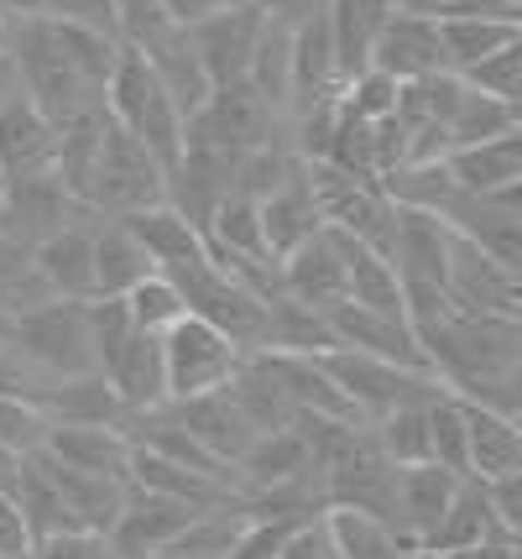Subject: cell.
<instances>
[{"instance_id":"cell-27","label":"cell","mask_w":522,"mask_h":559,"mask_svg":"<svg viewBox=\"0 0 522 559\" xmlns=\"http://www.w3.org/2000/svg\"><path fill=\"white\" fill-rule=\"evenodd\" d=\"M89 225H63L58 236L32 246V262H37L52 298H95V241H89Z\"/></svg>"},{"instance_id":"cell-38","label":"cell","mask_w":522,"mask_h":559,"mask_svg":"<svg viewBox=\"0 0 522 559\" xmlns=\"http://www.w3.org/2000/svg\"><path fill=\"white\" fill-rule=\"evenodd\" d=\"M512 126H522V105H507V99H497V95H481V90H471V84L460 79V99H454V110H449V121H445L449 152H454V146L491 142V136L512 131Z\"/></svg>"},{"instance_id":"cell-4","label":"cell","mask_w":522,"mask_h":559,"mask_svg":"<svg viewBox=\"0 0 522 559\" xmlns=\"http://www.w3.org/2000/svg\"><path fill=\"white\" fill-rule=\"evenodd\" d=\"M84 204L105 219L168 204V173H162V163L131 131L105 121L100 152H95V168H89V183H84Z\"/></svg>"},{"instance_id":"cell-22","label":"cell","mask_w":522,"mask_h":559,"mask_svg":"<svg viewBox=\"0 0 522 559\" xmlns=\"http://www.w3.org/2000/svg\"><path fill=\"white\" fill-rule=\"evenodd\" d=\"M43 455V465H48L52 487H58V497H63V508H69V518H74V528H84V534H110V523L121 518L125 508V491H131V481L125 476H95V471H74V465L52 461L48 450H37Z\"/></svg>"},{"instance_id":"cell-53","label":"cell","mask_w":522,"mask_h":559,"mask_svg":"<svg viewBox=\"0 0 522 559\" xmlns=\"http://www.w3.org/2000/svg\"><path fill=\"white\" fill-rule=\"evenodd\" d=\"M26 549H32V534L22 523V508H16L11 487H0V559H22Z\"/></svg>"},{"instance_id":"cell-52","label":"cell","mask_w":522,"mask_h":559,"mask_svg":"<svg viewBox=\"0 0 522 559\" xmlns=\"http://www.w3.org/2000/svg\"><path fill=\"white\" fill-rule=\"evenodd\" d=\"M486 497H491V512L522 538V471H507L497 481H486Z\"/></svg>"},{"instance_id":"cell-58","label":"cell","mask_w":522,"mask_h":559,"mask_svg":"<svg viewBox=\"0 0 522 559\" xmlns=\"http://www.w3.org/2000/svg\"><path fill=\"white\" fill-rule=\"evenodd\" d=\"M43 11V0H0V22H26V16H37Z\"/></svg>"},{"instance_id":"cell-36","label":"cell","mask_w":522,"mask_h":559,"mask_svg":"<svg viewBox=\"0 0 522 559\" xmlns=\"http://www.w3.org/2000/svg\"><path fill=\"white\" fill-rule=\"evenodd\" d=\"M224 392L235 397V408H241V414L251 418V429H256V435L299 424V408L288 403V392H282V382H277L272 371L262 366V356H246V361L235 366V377L224 382Z\"/></svg>"},{"instance_id":"cell-10","label":"cell","mask_w":522,"mask_h":559,"mask_svg":"<svg viewBox=\"0 0 522 559\" xmlns=\"http://www.w3.org/2000/svg\"><path fill=\"white\" fill-rule=\"evenodd\" d=\"M246 361V350L220 335L215 324L183 314L162 335V366H168V397H199V392H215L235 377V366Z\"/></svg>"},{"instance_id":"cell-11","label":"cell","mask_w":522,"mask_h":559,"mask_svg":"<svg viewBox=\"0 0 522 559\" xmlns=\"http://www.w3.org/2000/svg\"><path fill=\"white\" fill-rule=\"evenodd\" d=\"M89 219H100L84 199H74L63 189V178L58 173H26V178H5L0 183V230L5 236H16V241L37 246L58 236L63 225H89Z\"/></svg>"},{"instance_id":"cell-42","label":"cell","mask_w":522,"mask_h":559,"mask_svg":"<svg viewBox=\"0 0 522 559\" xmlns=\"http://www.w3.org/2000/svg\"><path fill=\"white\" fill-rule=\"evenodd\" d=\"M381 455L392 465H418L428 461V403H402L392 414H381L372 424Z\"/></svg>"},{"instance_id":"cell-31","label":"cell","mask_w":522,"mask_h":559,"mask_svg":"<svg viewBox=\"0 0 522 559\" xmlns=\"http://www.w3.org/2000/svg\"><path fill=\"white\" fill-rule=\"evenodd\" d=\"M465 444H471V476L481 481H497L507 471H522V429L512 414H497V408H481V403H465Z\"/></svg>"},{"instance_id":"cell-6","label":"cell","mask_w":522,"mask_h":559,"mask_svg":"<svg viewBox=\"0 0 522 559\" xmlns=\"http://www.w3.org/2000/svg\"><path fill=\"white\" fill-rule=\"evenodd\" d=\"M314 361L355 403V414L366 418V424H376L381 414H392L402 403H434V397H445V382L434 371H413V366L381 361V356H366V350L335 345V350H319Z\"/></svg>"},{"instance_id":"cell-30","label":"cell","mask_w":522,"mask_h":559,"mask_svg":"<svg viewBox=\"0 0 522 559\" xmlns=\"http://www.w3.org/2000/svg\"><path fill=\"white\" fill-rule=\"evenodd\" d=\"M89 241H95V298H125L142 277H151V257L142 251V241L125 230L121 219H95L89 225Z\"/></svg>"},{"instance_id":"cell-9","label":"cell","mask_w":522,"mask_h":559,"mask_svg":"<svg viewBox=\"0 0 522 559\" xmlns=\"http://www.w3.org/2000/svg\"><path fill=\"white\" fill-rule=\"evenodd\" d=\"M324 497L329 508H355V512H372L381 523L398 518V465L381 455L372 424H361L350 444L324 465ZM398 528V523H392Z\"/></svg>"},{"instance_id":"cell-33","label":"cell","mask_w":522,"mask_h":559,"mask_svg":"<svg viewBox=\"0 0 522 559\" xmlns=\"http://www.w3.org/2000/svg\"><path fill=\"white\" fill-rule=\"evenodd\" d=\"M121 225L142 241V251L151 257L157 272H168L178 262H189L194 251H204V230L189 225L173 204H151V210H136V215H121Z\"/></svg>"},{"instance_id":"cell-20","label":"cell","mask_w":522,"mask_h":559,"mask_svg":"<svg viewBox=\"0 0 522 559\" xmlns=\"http://www.w3.org/2000/svg\"><path fill=\"white\" fill-rule=\"evenodd\" d=\"M136 52L147 58V69L157 73V84L173 95V105L183 110V121H189L204 99H209V90H215L209 73H204V63H199V52H194V43H189V26L168 22L162 32H151Z\"/></svg>"},{"instance_id":"cell-51","label":"cell","mask_w":522,"mask_h":559,"mask_svg":"<svg viewBox=\"0 0 522 559\" xmlns=\"http://www.w3.org/2000/svg\"><path fill=\"white\" fill-rule=\"evenodd\" d=\"M277 559H335V538L324 528V512L308 518V523H299V528L288 534V544L277 549Z\"/></svg>"},{"instance_id":"cell-2","label":"cell","mask_w":522,"mask_h":559,"mask_svg":"<svg viewBox=\"0 0 522 559\" xmlns=\"http://www.w3.org/2000/svg\"><path fill=\"white\" fill-rule=\"evenodd\" d=\"M413 335L445 392L512 418L522 414V319L449 309L439 319L413 324Z\"/></svg>"},{"instance_id":"cell-61","label":"cell","mask_w":522,"mask_h":559,"mask_svg":"<svg viewBox=\"0 0 522 559\" xmlns=\"http://www.w3.org/2000/svg\"><path fill=\"white\" fill-rule=\"evenodd\" d=\"M105 559H116V555H105Z\"/></svg>"},{"instance_id":"cell-8","label":"cell","mask_w":522,"mask_h":559,"mask_svg":"<svg viewBox=\"0 0 522 559\" xmlns=\"http://www.w3.org/2000/svg\"><path fill=\"white\" fill-rule=\"evenodd\" d=\"M89 298H48L26 314L0 319V341L16 345L22 356L52 371V377H78L95 371V350H89V319H84Z\"/></svg>"},{"instance_id":"cell-29","label":"cell","mask_w":522,"mask_h":559,"mask_svg":"<svg viewBox=\"0 0 522 559\" xmlns=\"http://www.w3.org/2000/svg\"><path fill=\"white\" fill-rule=\"evenodd\" d=\"M131 487H147V491H162V497H178L189 508H230L235 502V487L220 481V476H204L194 465H178V461H162L151 450H131Z\"/></svg>"},{"instance_id":"cell-3","label":"cell","mask_w":522,"mask_h":559,"mask_svg":"<svg viewBox=\"0 0 522 559\" xmlns=\"http://www.w3.org/2000/svg\"><path fill=\"white\" fill-rule=\"evenodd\" d=\"M105 116L147 146L151 157L162 163V173L178 163V152H183V110L157 84L147 58L136 48H125V43H121V58H116L110 79H105Z\"/></svg>"},{"instance_id":"cell-15","label":"cell","mask_w":522,"mask_h":559,"mask_svg":"<svg viewBox=\"0 0 522 559\" xmlns=\"http://www.w3.org/2000/svg\"><path fill=\"white\" fill-rule=\"evenodd\" d=\"M262 22H267V11H262L256 0H235V5H224V11H215V16H204V22L189 26V43L199 52L209 84L246 79V63H251L256 37H262Z\"/></svg>"},{"instance_id":"cell-32","label":"cell","mask_w":522,"mask_h":559,"mask_svg":"<svg viewBox=\"0 0 522 559\" xmlns=\"http://www.w3.org/2000/svg\"><path fill=\"white\" fill-rule=\"evenodd\" d=\"M43 414L52 424H116L121 429V397L105 382V371H78V377H58L43 397Z\"/></svg>"},{"instance_id":"cell-45","label":"cell","mask_w":522,"mask_h":559,"mask_svg":"<svg viewBox=\"0 0 522 559\" xmlns=\"http://www.w3.org/2000/svg\"><path fill=\"white\" fill-rule=\"evenodd\" d=\"M460 79H465L471 90H481V95H497V99H507V105H522V37L501 43L497 52H486V58L471 63V69H460Z\"/></svg>"},{"instance_id":"cell-17","label":"cell","mask_w":522,"mask_h":559,"mask_svg":"<svg viewBox=\"0 0 522 559\" xmlns=\"http://www.w3.org/2000/svg\"><path fill=\"white\" fill-rule=\"evenodd\" d=\"M324 324H329L335 345H345V350H366V356H381V361L428 371L418 335H413V324L402 314H376V309H361V304L345 298V304H335V309L324 314Z\"/></svg>"},{"instance_id":"cell-34","label":"cell","mask_w":522,"mask_h":559,"mask_svg":"<svg viewBox=\"0 0 522 559\" xmlns=\"http://www.w3.org/2000/svg\"><path fill=\"white\" fill-rule=\"evenodd\" d=\"M314 230H324V215L314 194H308V178H293V183H282L277 194L262 199V241L272 257H288L299 241H308Z\"/></svg>"},{"instance_id":"cell-7","label":"cell","mask_w":522,"mask_h":559,"mask_svg":"<svg viewBox=\"0 0 522 559\" xmlns=\"http://www.w3.org/2000/svg\"><path fill=\"white\" fill-rule=\"evenodd\" d=\"M303 178H308V194L319 204L324 225L345 230L355 241H366L372 251H392V230H398V204L381 189V178H355V173L335 168L324 157H308L303 163Z\"/></svg>"},{"instance_id":"cell-24","label":"cell","mask_w":522,"mask_h":559,"mask_svg":"<svg viewBox=\"0 0 522 559\" xmlns=\"http://www.w3.org/2000/svg\"><path fill=\"white\" fill-rule=\"evenodd\" d=\"M454 189L465 194H507V189H522V126L501 131L491 142L475 146H454L445 157Z\"/></svg>"},{"instance_id":"cell-44","label":"cell","mask_w":522,"mask_h":559,"mask_svg":"<svg viewBox=\"0 0 522 559\" xmlns=\"http://www.w3.org/2000/svg\"><path fill=\"white\" fill-rule=\"evenodd\" d=\"M84 319H89L95 371H110L116 356L125 350V341L136 335V324H131V314H125V298H89V304H84Z\"/></svg>"},{"instance_id":"cell-50","label":"cell","mask_w":522,"mask_h":559,"mask_svg":"<svg viewBox=\"0 0 522 559\" xmlns=\"http://www.w3.org/2000/svg\"><path fill=\"white\" fill-rule=\"evenodd\" d=\"M43 16H58V22H78V26H95V32H116V0H43Z\"/></svg>"},{"instance_id":"cell-16","label":"cell","mask_w":522,"mask_h":559,"mask_svg":"<svg viewBox=\"0 0 522 559\" xmlns=\"http://www.w3.org/2000/svg\"><path fill=\"white\" fill-rule=\"evenodd\" d=\"M366 69H381L392 79H423V73L445 69V48H439V22L423 16V11H408V5H392L387 22L372 32V48H366Z\"/></svg>"},{"instance_id":"cell-55","label":"cell","mask_w":522,"mask_h":559,"mask_svg":"<svg viewBox=\"0 0 522 559\" xmlns=\"http://www.w3.org/2000/svg\"><path fill=\"white\" fill-rule=\"evenodd\" d=\"M256 5L282 26H299V22H308V16H319L324 11V0H256Z\"/></svg>"},{"instance_id":"cell-57","label":"cell","mask_w":522,"mask_h":559,"mask_svg":"<svg viewBox=\"0 0 522 559\" xmlns=\"http://www.w3.org/2000/svg\"><path fill=\"white\" fill-rule=\"evenodd\" d=\"M16 95H22V73H16V63H11V52L0 48V105L16 99Z\"/></svg>"},{"instance_id":"cell-56","label":"cell","mask_w":522,"mask_h":559,"mask_svg":"<svg viewBox=\"0 0 522 559\" xmlns=\"http://www.w3.org/2000/svg\"><path fill=\"white\" fill-rule=\"evenodd\" d=\"M224 5H235V0H162V11H168L178 26H194V22H204V16L224 11Z\"/></svg>"},{"instance_id":"cell-1","label":"cell","mask_w":522,"mask_h":559,"mask_svg":"<svg viewBox=\"0 0 522 559\" xmlns=\"http://www.w3.org/2000/svg\"><path fill=\"white\" fill-rule=\"evenodd\" d=\"M5 52L22 73V95L52 126H69L105 110V79L121 58V37L37 11L5 26Z\"/></svg>"},{"instance_id":"cell-26","label":"cell","mask_w":522,"mask_h":559,"mask_svg":"<svg viewBox=\"0 0 522 559\" xmlns=\"http://www.w3.org/2000/svg\"><path fill=\"white\" fill-rule=\"evenodd\" d=\"M454 481L460 476H449L445 465L434 461H418V465H398V534L418 549L423 538L434 534V523L445 518L449 497H454Z\"/></svg>"},{"instance_id":"cell-39","label":"cell","mask_w":522,"mask_h":559,"mask_svg":"<svg viewBox=\"0 0 522 559\" xmlns=\"http://www.w3.org/2000/svg\"><path fill=\"white\" fill-rule=\"evenodd\" d=\"M434 22H439V48H445L449 73L471 69L486 52H497L501 43L522 37V22H491V16H434Z\"/></svg>"},{"instance_id":"cell-40","label":"cell","mask_w":522,"mask_h":559,"mask_svg":"<svg viewBox=\"0 0 522 559\" xmlns=\"http://www.w3.org/2000/svg\"><path fill=\"white\" fill-rule=\"evenodd\" d=\"M48 298L52 293H48V283H43L37 262H32V246L0 230V319L26 314V309H37V304H48Z\"/></svg>"},{"instance_id":"cell-35","label":"cell","mask_w":522,"mask_h":559,"mask_svg":"<svg viewBox=\"0 0 522 559\" xmlns=\"http://www.w3.org/2000/svg\"><path fill=\"white\" fill-rule=\"evenodd\" d=\"M324 528L335 538V559H413V544L392 523L372 518V512L329 508L324 512Z\"/></svg>"},{"instance_id":"cell-25","label":"cell","mask_w":522,"mask_h":559,"mask_svg":"<svg viewBox=\"0 0 522 559\" xmlns=\"http://www.w3.org/2000/svg\"><path fill=\"white\" fill-rule=\"evenodd\" d=\"M43 450H48L52 461L74 465V471L125 476L131 481V439L116 424H52Z\"/></svg>"},{"instance_id":"cell-5","label":"cell","mask_w":522,"mask_h":559,"mask_svg":"<svg viewBox=\"0 0 522 559\" xmlns=\"http://www.w3.org/2000/svg\"><path fill=\"white\" fill-rule=\"evenodd\" d=\"M162 277L178 288L183 309H189L194 319L215 324V330L230 335L246 356L251 350H262V335H267V304H262L251 288H241L224 267H215V262H209V251H194L189 262L168 267Z\"/></svg>"},{"instance_id":"cell-60","label":"cell","mask_w":522,"mask_h":559,"mask_svg":"<svg viewBox=\"0 0 522 559\" xmlns=\"http://www.w3.org/2000/svg\"><path fill=\"white\" fill-rule=\"evenodd\" d=\"M0 48H5V22H0Z\"/></svg>"},{"instance_id":"cell-59","label":"cell","mask_w":522,"mask_h":559,"mask_svg":"<svg viewBox=\"0 0 522 559\" xmlns=\"http://www.w3.org/2000/svg\"><path fill=\"white\" fill-rule=\"evenodd\" d=\"M151 559H199V555H173V549H162V555H151Z\"/></svg>"},{"instance_id":"cell-54","label":"cell","mask_w":522,"mask_h":559,"mask_svg":"<svg viewBox=\"0 0 522 559\" xmlns=\"http://www.w3.org/2000/svg\"><path fill=\"white\" fill-rule=\"evenodd\" d=\"M413 559H518V544H460V549H418Z\"/></svg>"},{"instance_id":"cell-41","label":"cell","mask_w":522,"mask_h":559,"mask_svg":"<svg viewBox=\"0 0 522 559\" xmlns=\"http://www.w3.org/2000/svg\"><path fill=\"white\" fill-rule=\"evenodd\" d=\"M428 461L445 465L449 476H471V444H465V408L445 392L428 403Z\"/></svg>"},{"instance_id":"cell-18","label":"cell","mask_w":522,"mask_h":559,"mask_svg":"<svg viewBox=\"0 0 522 559\" xmlns=\"http://www.w3.org/2000/svg\"><path fill=\"white\" fill-rule=\"evenodd\" d=\"M277 272H282V293L308 304V309H319V314H329L335 304H345V262L335 251L329 225L314 230L308 241H299L288 257H277Z\"/></svg>"},{"instance_id":"cell-23","label":"cell","mask_w":522,"mask_h":559,"mask_svg":"<svg viewBox=\"0 0 522 559\" xmlns=\"http://www.w3.org/2000/svg\"><path fill=\"white\" fill-rule=\"evenodd\" d=\"M58 152V126L32 105L26 95L0 105V183L26 178V173H48Z\"/></svg>"},{"instance_id":"cell-46","label":"cell","mask_w":522,"mask_h":559,"mask_svg":"<svg viewBox=\"0 0 522 559\" xmlns=\"http://www.w3.org/2000/svg\"><path fill=\"white\" fill-rule=\"evenodd\" d=\"M48 429H52V418L43 414L37 403L0 397V450H5V455H16V461L37 455V450L48 444Z\"/></svg>"},{"instance_id":"cell-37","label":"cell","mask_w":522,"mask_h":559,"mask_svg":"<svg viewBox=\"0 0 522 559\" xmlns=\"http://www.w3.org/2000/svg\"><path fill=\"white\" fill-rule=\"evenodd\" d=\"M246 84L272 105L277 116H288V99H293V26L272 22V16L262 22V37H256L246 63Z\"/></svg>"},{"instance_id":"cell-47","label":"cell","mask_w":522,"mask_h":559,"mask_svg":"<svg viewBox=\"0 0 522 559\" xmlns=\"http://www.w3.org/2000/svg\"><path fill=\"white\" fill-rule=\"evenodd\" d=\"M392 105H398V79L381 69H361L340 90V110L355 121H381V116H392Z\"/></svg>"},{"instance_id":"cell-12","label":"cell","mask_w":522,"mask_h":559,"mask_svg":"<svg viewBox=\"0 0 522 559\" xmlns=\"http://www.w3.org/2000/svg\"><path fill=\"white\" fill-rule=\"evenodd\" d=\"M445 298L454 314H512L522 319V272L501 267L491 251L449 230Z\"/></svg>"},{"instance_id":"cell-43","label":"cell","mask_w":522,"mask_h":559,"mask_svg":"<svg viewBox=\"0 0 522 559\" xmlns=\"http://www.w3.org/2000/svg\"><path fill=\"white\" fill-rule=\"evenodd\" d=\"M125 314H131V324H136L142 335H168L189 309H183V298H178L173 283H168L162 272H151V277H142L136 288L125 293Z\"/></svg>"},{"instance_id":"cell-21","label":"cell","mask_w":522,"mask_h":559,"mask_svg":"<svg viewBox=\"0 0 522 559\" xmlns=\"http://www.w3.org/2000/svg\"><path fill=\"white\" fill-rule=\"evenodd\" d=\"M460 544H522L497 512H491V497H486V481L481 476H460L454 481V497H449L445 518L434 523V534L423 538L418 549H460ZM413 549V555H418Z\"/></svg>"},{"instance_id":"cell-48","label":"cell","mask_w":522,"mask_h":559,"mask_svg":"<svg viewBox=\"0 0 522 559\" xmlns=\"http://www.w3.org/2000/svg\"><path fill=\"white\" fill-rule=\"evenodd\" d=\"M168 22L173 16L162 11V0H116V32H121L125 48H142L151 32H162Z\"/></svg>"},{"instance_id":"cell-19","label":"cell","mask_w":522,"mask_h":559,"mask_svg":"<svg viewBox=\"0 0 522 559\" xmlns=\"http://www.w3.org/2000/svg\"><path fill=\"white\" fill-rule=\"evenodd\" d=\"M168 414L189 429V435L199 439L204 450L215 455V461L235 465L241 455H246V444L256 439V429H251V418L235 408V397L224 388L215 392H199V397H168Z\"/></svg>"},{"instance_id":"cell-28","label":"cell","mask_w":522,"mask_h":559,"mask_svg":"<svg viewBox=\"0 0 522 559\" xmlns=\"http://www.w3.org/2000/svg\"><path fill=\"white\" fill-rule=\"evenodd\" d=\"M105 382L116 388L125 414H147L157 403H168V366H162V335H131L116 366L105 371Z\"/></svg>"},{"instance_id":"cell-13","label":"cell","mask_w":522,"mask_h":559,"mask_svg":"<svg viewBox=\"0 0 522 559\" xmlns=\"http://www.w3.org/2000/svg\"><path fill=\"white\" fill-rule=\"evenodd\" d=\"M204 508H189V502H178V497H162V491H147V487H131L125 491V508L121 518L110 523V534H105V555L116 559H151L162 555L168 544H173Z\"/></svg>"},{"instance_id":"cell-49","label":"cell","mask_w":522,"mask_h":559,"mask_svg":"<svg viewBox=\"0 0 522 559\" xmlns=\"http://www.w3.org/2000/svg\"><path fill=\"white\" fill-rule=\"evenodd\" d=\"M22 559H105V538L84 534V528H69V534L32 538V549Z\"/></svg>"},{"instance_id":"cell-14","label":"cell","mask_w":522,"mask_h":559,"mask_svg":"<svg viewBox=\"0 0 522 559\" xmlns=\"http://www.w3.org/2000/svg\"><path fill=\"white\" fill-rule=\"evenodd\" d=\"M454 236L475 241L481 251H491L501 267L522 272V189H507V194H460L439 210Z\"/></svg>"}]
</instances>
